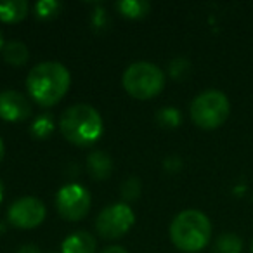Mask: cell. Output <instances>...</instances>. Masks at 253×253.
Listing matches in <instances>:
<instances>
[{
    "label": "cell",
    "mask_w": 253,
    "mask_h": 253,
    "mask_svg": "<svg viewBox=\"0 0 253 253\" xmlns=\"http://www.w3.org/2000/svg\"><path fill=\"white\" fill-rule=\"evenodd\" d=\"M54 130V120L49 113H43L39 118H35L32 125V134L35 135L37 139H45L52 134Z\"/></svg>",
    "instance_id": "cell-17"
},
{
    "label": "cell",
    "mask_w": 253,
    "mask_h": 253,
    "mask_svg": "<svg viewBox=\"0 0 253 253\" xmlns=\"http://www.w3.org/2000/svg\"><path fill=\"white\" fill-rule=\"evenodd\" d=\"M47 215L45 205L35 196L16 200L7 210V220L19 229H33L43 222Z\"/></svg>",
    "instance_id": "cell-8"
},
{
    "label": "cell",
    "mask_w": 253,
    "mask_h": 253,
    "mask_svg": "<svg viewBox=\"0 0 253 253\" xmlns=\"http://www.w3.org/2000/svg\"><path fill=\"white\" fill-rule=\"evenodd\" d=\"M32 101L19 90L0 92V118L7 122H21L32 115Z\"/></svg>",
    "instance_id": "cell-9"
},
{
    "label": "cell",
    "mask_w": 253,
    "mask_h": 253,
    "mask_svg": "<svg viewBox=\"0 0 253 253\" xmlns=\"http://www.w3.org/2000/svg\"><path fill=\"white\" fill-rule=\"evenodd\" d=\"M97 241L88 231H77L70 234L61 245V253H95Z\"/></svg>",
    "instance_id": "cell-10"
},
{
    "label": "cell",
    "mask_w": 253,
    "mask_h": 253,
    "mask_svg": "<svg viewBox=\"0 0 253 253\" xmlns=\"http://www.w3.org/2000/svg\"><path fill=\"white\" fill-rule=\"evenodd\" d=\"M156 122L162 126H167V128H175V126L180 125L182 122V115L177 108H172V106H167V108L158 109L156 113Z\"/></svg>",
    "instance_id": "cell-16"
},
{
    "label": "cell",
    "mask_w": 253,
    "mask_h": 253,
    "mask_svg": "<svg viewBox=\"0 0 253 253\" xmlns=\"http://www.w3.org/2000/svg\"><path fill=\"white\" fill-rule=\"evenodd\" d=\"M61 7L63 5L57 0H40V2H37L35 11L39 14V18H52L61 11Z\"/></svg>",
    "instance_id": "cell-18"
},
{
    "label": "cell",
    "mask_w": 253,
    "mask_h": 253,
    "mask_svg": "<svg viewBox=\"0 0 253 253\" xmlns=\"http://www.w3.org/2000/svg\"><path fill=\"white\" fill-rule=\"evenodd\" d=\"M243 241L234 232H224L215 239L213 252L215 253H241Z\"/></svg>",
    "instance_id": "cell-14"
},
{
    "label": "cell",
    "mask_w": 253,
    "mask_h": 253,
    "mask_svg": "<svg viewBox=\"0 0 253 253\" xmlns=\"http://www.w3.org/2000/svg\"><path fill=\"white\" fill-rule=\"evenodd\" d=\"M116 7L128 18H142L149 11V4L146 0H122L116 4Z\"/></svg>",
    "instance_id": "cell-15"
},
{
    "label": "cell",
    "mask_w": 253,
    "mask_h": 253,
    "mask_svg": "<svg viewBox=\"0 0 253 253\" xmlns=\"http://www.w3.org/2000/svg\"><path fill=\"white\" fill-rule=\"evenodd\" d=\"M139 194H141V179L139 177H128L122 184V196L130 201V200H137Z\"/></svg>",
    "instance_id": "cell-19"
},
{
    "label": "cell",
    "mask_w": 253,
    "mask_h": 253,
    "mask_svg": "<svg viewBox=\"0 0 253 253\" xmlns=\"http://www.w3.org/2000/svg\"><path fill=\"white\" fill-rule=\"evenodd\" d=\"M59 128L70 142L90 146L102 135L104 125L99 111L90 104H73L61 115Z\"/></svg>",
    "instance_id": "cell-2"
},
{
    "label": "cell",
    "mask_w": 253,
    "mask_h": 253,
    "mask_svg": "<svg viewBox=\"0 0 253 253\" xmlns=\"http://www.w3.org/2000/svg\"><path fill=\"white\" fill-rule=\"evenodd\" d=\"M135 213L126 203H115L106 207L95 220V229L102 238H122L134 225Z\"/></svg>",
    "instance_id": "cell-6"
},
{
    "label": "cell",
    "mask_w": 253,
    "mask_h": 253,
    "mask_svg": "<svg viewBox=\"0 0 253 253\" xmlns=\"http://www.w3.org/2000/svg\"><path fill=\"white\" fill-rule=\"evenodd\" d=\"M211 236L210 218L200 210L187 208L177 213L170 224V238L179 250L194 253L208 245Z\"/></svg>",
    "instance_id": "cell-3"
},
{
    "label": "cell",
    "mask_w": 253,
    "mask_h": 253,
    "mask_svg": "<svg viewBox=\"0 0 253 253\" xmlns=\"http://www.w3.org/2000/svg\"><path fill=\"white\" fill-rule=\"evenodd\" d=\"M187 70H189V63L184 57H177L170 63V73L173 77H182L184 73H187Z\"/></svg>",
    "instance_id": "cell-20"
},
{
    "label": "cell",
    "mask_w": 253,
    "mask_h": 253,
    "mask_svg": "<svg viewBox=\"0 0 253 253\" xmlns=\"http://www.w3.org/2000/svg\"><path fill=\"white\" fill-rule=\"evenodd\" d=\"M4 155H5V146H4V141L0 137V162L4 160Z\"/></svg>",
    "instance_id": "cell-23"
},
{
    "label": "cell",
    "mask_w": 253,
    "mask_h": 253,
    "mask_svg": "<svg viewBox=\"0 0 253 253\" xmlns=\"http://www.w3.org/2000/svg\"><path fill=\"white\" fill-rule=\"evenodd\" d=\"M90 193L80 184H66L57 191L56 207L61 217L68 220H80L90 210Z\"/></svg>",
    "instance_id": "cell-7"
},
{
    "label": "cell",
    "mask_w": 253,
    "mask_h": 253,
    "mask_svg": "<svg viewBox=\"0 0 253 253\" xmlns=\"http://www.w3.org/2000/svg\"><path fill=\"white\" fill-rule=\"evenodd\" d=\"M87 169L95 179H106L113 170V160L108 153L94 151L87 158Z\"/></svg>",
    "instance_id": "cell-12"
},
{
    "label": "cell",
    "mask_w": 253,
    "mask_h": 253,
    "mask_svg": "<svg viewBox=\"0 0 253 253\" xmlns=\"http://www.w3.org/2000/svg\"><path fill=\"white\" fill-rule=\"evenodd\" d=\"M252 253H253V243H252Z\"/></svg>",
    "instance_id": "cell-26"
},
{
    "label": "cell",
    "mask_w": 253,
    "mask_h": 253,
    "mask_svg": "<svg viewBox=\"0 0 253 253\" xmlns=\"http://www.w3.org/2000/svg\"><path fill=\"white\" fill-rule=\"evenodd\" d=\"M101 253H126V250L123 246H108Z\"/></svg>",
    "instance_id": "cell-22"
},
{
    "label": "cell",
    "mask_w": 253,
    "mask_h": 253,
    "mask_svg": "<svg viewBox=\"0 0 253 253\" xmlns=\"http://www.w3.org/2000/svg\"><path fill=\"white\" fill-rule=\"evenodd\" d=\"M30 50L21 40H11L4 45V59L12 66H21L28 61Z\"/></svg>",
    "instance_id": "cell-13"
},
{
    "label": "cell",
    "mask_w": 253,
    "mask_h": 253,
    "mask_svg": "<svg viewBox=\"0 0 253 253\" xmlns=\"http://www.w3.org/2000/svg\"><path fill=\"white\" fill-rule=\"evenodd\" d=\"M4 47V33H2V30H0V49Z\"/></svg>",
    "instance_id": "cell-25"
},
{
    "label": "cell",
    "mask_w": 253,
    "mask_h": 253,
    "mask_svg": "<svg viewBox=\"0 0 253 253\" xmlns=\"http://www.w3.org/2000/svg\"><path fill=\"white\" fill-rule=\"evenodd\" d=\"M191 118L200 128L213 130L224 125L227 120L231 104L224 92L220 90H205L198 94L191 102Z\"/></svg>",
    "instance_id": "cell-5"
},
{
    "label": "cell",
    "mask_w": 253,
    "mask_h": 253,
    "mask_svg": "<svg viewBox=\"0 0 253 253\" xmlns=\"http://www.w3.org/2000/svg\"><path fill=\"white\" fill-rule=\"evenodd\" d=\"M71 84V75L57 61H43L30 70L26 88L30 97L40 106H54L64 97Z\"/></svg>",
    "instance_id": "cell-1"
},
{
    "label": "cell",
    "mask_w": 253,
    "mask_h": 253,
    "mask_svg": "<svg viewBox=\"0 0 253 253\" xmlns=\"http://www.w3.org/2000/svg\"><path fill=\"white\" fill-rule=\"evenodd\" d=\"M16 253H40V248L37 245H23Z\"/></svg>",
    "instance_id": "cell-21"
},
{
    "label": "cell",
    "mask_w": 253,
    "mask_h": 253,
    "mask_svg": "<svg viewBox=\"0 0 253 253\" xmlns=\"http://www.w3.org/2000/svg\"><path fill=\"white\" fill-rule=\"evenodd\" d=\"M2 198H4V184L0 180V203H2Z\"/></svg>",
    "instance_id": "cell-24"
},
{
    "label": "cell",
    "mask_w": 253,
    "mask_h": 253,
    "mask_svg": "<svg viewBox=\"0 0 253 253\" xmlns=\"http://www.w3.org/2000/svg\"><path fill=\"white\" fill-rule=\"evenodd\" d=\"M28 14L26 0H0V19L5 23H18Z\"/></svg>",
    "instance_id": "cell-11"
},
{
    "label": "cell",
    "mask_w": 253,
    "mask_h": 253,
    "mask_svg": "<svg viewBox=\"0 0 253 253\" xmlns=\"http://www.w3.org/2000/svg\"><path fill=\"white\" fill-rule=\"evenodd\" d=\"M123 87L132 97L151 99L158 95L165 87V73L155 63L149 61H137L132 63L123 73Z\"/></svg>",
    "instance_id": "cell-4"
}]
</instances>
